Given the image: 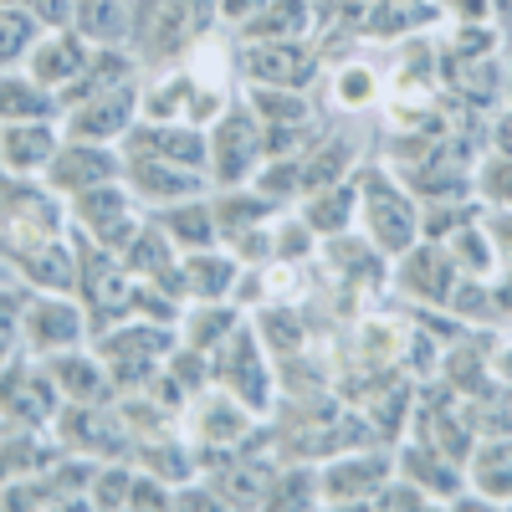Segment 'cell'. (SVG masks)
I'll return each instance as SVG.
<instances>
[{
    "label": "cell",
    "instance_id": "cell-50",
    "mask_svg": "<svg viewBox=\"0 0 512 512\" xmlns=\"http://www.w3.org/2000/svg\"><path fill=\"white\" fill-rule=\"evenodd\" d=\"M0 6H11V0H0Z\"/></svg>",
    "mask_w": 512,
    "mask_h": 512
},
{
    "label": "cell",
    "instance_id": "cell-9",
    "mask_svg": "<svg viewBox=\"0 0 512 512\" xmlns=\"http://www.w3.org/2000/svg\"><path fill=\"white\" fill-rule=\"evenodd\" d=\"M57 410V390L47 379H36L26 369L16 374H0V415H11V420H26V425H41V420H52Z\"/></svg>",
    "mask_w": 512,
    "mask_h": 512
},
{
    "label": "cell",
    "instance_id": "cell-28",
    "mask_svg": "<svg viewBox=\"0 0 512 512\" xmlns=\"http://www.w3.org/2000/svg\"><path fill=\"white\" fill-rule=\"evenodd\" d=\"M251 108L262 113L267 123H277V128H292V123L308 118V103L292 98V88H256L251 93Z\"/></svg>",
    "mask_w": 512,
    "mask_h": 512
},
{
    "label": "cell",
    "instance_id": "cell-32",
    "mask_svg": "<svg viewBox=\"0 0 512 512\" xmlns=\"http://www.w3.org/2000/svg\"><path fill=\"white\" fill-rule=\"evenodd\" d=\"M231 328H236V313H231V308H205V313H195V318H190V344H195V354L226 344Z\"/></svg>",
    "mask_w": 512,
    "mask_h": 512
},
{
    "label": "cell",
    "instance_id": "cell-10",
    "mask_svg": "<svg viewBox=\"0 0 512 512\" xmlns=\"http://www.w3.org/2000/svg\"><path fill=\"white\" fill-rule=\"evenodd\" d=\"M52 154H57V134L47 123H36V118H26V123H11L6 134H0V159H6L16 175H31V169H47L52 164Z\"/></svg>",
    "mask_w": 512,
    "mask_h": 512
},
{
    "label": "cell",
    "instance_id": "cell-11",
    "mask_svg": "<svg viewBox=\"0 0 512 512\" xmlns=\"http://www.w3.org/2000/svg\"><path fill=\"white\" fill-rule=\"evenodd\" d=\"M82 72H88V47H82L77 36H67V31H57L52 41H41L36 57H31V77L41 82V88H62V82H72Z\"/></svg>",
    "mask_w": 512,
    "mask_h": 512
},
{
    "label": "cell",
    "instance_id": "cell-41",
    "mask_svg": "<svg viewBox=\"0 0 512 512\" xmlns=\"http://www.w3.org/2000/svg\"><path fill=\"white\" fill-rule=\"evenodd\" d=\"M456 262H466V272H472V277H482L492 267V256L482 246V231H456Z\"/></svg>",
    "mask_w": 512,
    "mask_h": 512
},
{
    "label": "cell",
    "instance_id": "cell-45",
    "mask_svg": "<svg viewBox=\"0 0 512 512\" xmlns=\"http://www.w3.org/2000/svg\"><path fill=\"white\" fill-rule=\"evenodd\" d=\"M456 82H461L466 93H477V98H492V93H497V77H492V67H487V62H482V67H461V72H456Z\"/></svg>",
    "mask_w": 512,
    "mask_h": 512
},
{
    "label": "cell",
    "instance_id": "cell-15",
    "mask_svg": "<svg viewBox=\"0 0 512 512\" xmlns=\"http://www.w3.org/2000/svg\"><path fill=\"white\" fill-rule=\"evenodd\" d=\"M26 333H31L36 349H72L82 338V318L67 303H36L26 313Z\"/></svg>",
    "mask_w": 512,
    "mask_h": 512
},
{
    "label": "cell",
    "instance_id": "cell-43",
    "mask_svg": "<svg viewBox=\"0 0 512 512\" xmlns=\"http://www.w3.org/2000/svg\"><path fill=\"white\" fill-rule=\"evenodd\" d=\"M175 502V492H164L159 477H134V487H128V507H169Z\"/></svg>",
    "mask_w": 512,
    "mask_h": 512
},
{
    "label": "cell",
    "instance_id": "cell-42",
    "mask_svg": "<svg viewBox=\"0 0 512 512\" xmlns=\"http://www.w3.org/2000/svg\"><path fill=\"white\" fill-rule=\"evenodd\" d=\"M482 190H487L497 205L512 210V159H492V164L482 169Z\"/></svg>",
    "mask_w": 512,
    "mask_h": 512
},
{
    "label": "cell",
    "instance_id": "cell-34",
    "mask_svg": "<svg viewBox=\"0 0 512 512\" xmlns=\"http://www.w3.org/2000/svg\"><path fill=\"white\" fill-rule=\"evenodd\" d=\"M159 267H169V236L139 231L134 241H128V272H144V277H154Z\"/></svg>",
    "mask_w": 512,
    "mask_h": 512
},
{
    "label": "cell",
    "instance_id": "cell-1",
    "mask_svg": "<svg viewBox=\"0 0 512 512\" xmlns=\"http://www.w3.org/2000/svg\"><path fill=\"white\" fill-rule=\"evenodd\" d=\"M57 231H62V216H57V200L47 190H36L26 180L0 185V251L11 262H26L31 251L52 246Z\"/></svg>",
    "mask_w": 512,
    "mask_h": 512
},
{
    "label": "cell",
    "instance_id": "cell-12",
    "mask_svg": "<svg viewBox=\"0 0 512 512\" xmlns=\"http://www.w3.org/2000/svg\"><path fill=\"white\" fill-rule=\"evenodd\" d=\"M451 262L436 251V246H420V251H405V267H400V282L405 292L425 297V303H451Z\"/></svg>",
    "mask_w": 512,
    "mask_h": 512
},
{
    "label": "cell",
    "instance_id": "cell-44",
    "mask_svg": "<svg viewBox=\"0 0 512 512\" xmlns=\"http://www.w3.org/2000/svg\"><path fill=\"white\" fill-rule=\"evenodd\" d=\"M313 497H318V487H313V477H308V472H303V477L287 472V477L272 487V502H303V507H308Z\"/></svg>",
    "mask_w": 512,
    "mask_h": 512
},
{
    "label": "cell",
    "instance_id": "cell-51",
    "mask_svg": "<svg viewBox=\"0 0 512 512\" xmlns=\"http://www.w3.org/2000/svg\"><path fill=\"white\" fill-rule=\"evenodd\" d=\"M507 144H512V134H507Z\"/></svg>",
    "mask_w": 512,
    "mask_h": 512
},
{
    "label": "cell",
    "instance_id": "cell-18",
    "mask_svg": "<svg viewBox=\"0 0 512 512\" xmlns=\"http://www.w3.org/2000/svg\"><path fill=\"white\" fill-rule=\"evenodd\" d=\"M405 477H410L420 492H436V497H456V487H461L456 466H451L436 446H425V441L405 451Z\"/></svg>",
    "mask_w": 512,
    "mask_h": 512
},
{
    "label": "cell",
    "instance_id": "cell-40",
    "mask_svg": "<svg viewBox=\"0 0 512 512\" xmlns=\"http://www.w3.org/2000/svg\"><path fill=\"white\" fill-rule=\"evenodd\" d=\"M344 164H349V144H323L303 180H308V185H328L333 175H344Z\"/></svg>",
    "mask_w": 512,
    "mask_h": 512
},
{
    "label": "cell",
    "instance_id": "cell-22",
    "mask_svg": "<svg viewBox=\"0 0 512 512\" xmlns=\"http://www.w3.org/2000/svg\"><path fill=\"white\" fill-rule=\"evenodd\" d=\"M236 287V262L231 256H210L205 246L185 262V292H195V297H205V303H216L221 292H231Z\"/></svg>",
    "mask_w": 512,
    "mask_h": 512
},
{
    "label": "cell",
    "instance_id": "cell-46",
    "mask_svg": "<svg viewBox=\"0 0 512 512\" xmlns=\"http://www.w3.org/2000/svg\"><path fill=\"white\" fill-rule=\"evenodd\" d=\"M308 231H313L308 221H303V226H282V256H308V251H313Z\"/></svg>",
    "mask_w": 512,
    "mask_h": 512
},
{
    "label": "cell",
    "instance_id": "cell-37",
    "mask_svg": "<svg viewBox=\"0 0 512 512\" xmlns=\"http://www.w3.org/2000/svg\"><path fill=\"white\" fill-rule=\"evenodd\" d=\"M262 333H267V344L277 354H297V344H303V323H297L292 313H267L262 318Z\"/></svg>",
    "mask_w": 512,
    "mask_h": 512
},
{
    "label": "cell",
    "instance_id": "cell-48",
    "mask_svg": "<svg viewBox=\"0 0 512 512\" xmlns=\"http://www.w3.org/2000/svg\"><path fill=\"white\" fill-rule=\"evenodd\" d=\"M262 6H267V0H221V11H226L231 21H251Z\"/></svg>",
    "mask_w": 512,
    "mask_h": 512
},
{
    "label": "cell",
    "instance_id": "cell-47",
    "mask_svg": "<svg viewBox=\"0 0 512 512\" xmlns=\"http://www.w3.org/2000/svg\"><path fill=\"white\" fill-rule=\"evenodd\" d=\"M492 241H497V251L512 262V210H502V216L492 221Z\"/></svg>",
    "mask_w": 512,
    "mask_h": 512
},
{
    "label": "cell",
    "instance_id": "cell-13",
    "mask_svg": "<svg viewBox=\"0 0 512 512\" xmlns=\"http://www.w3.org/2000/svg\"><path fill=\"white\" fill-rule=\"evenodd\" d=\"M134 159H164V164H180V169H195L210 149L200 144V134L180 128V134H169V128H139L134 139Z\"/></svg>",
    "mask_w": 512,
    "mask_h": 512
},
{
    "label": "cell",
    "instance_id": "cell-23",
    "mask_svg": "<svg viewBox=\"0 0 512 512\" xmlns=\"http://www.w3.org/2000/svg\"><path fill=\"white\" fill-rule=\"evenodd\" d=\"M36 287H52V292H67L72 282H77V262H72V251L62 246V241H52V246H41V251H31L26 262H16Z\"/></svg>",
    "mask_w": 512,
    "mask_h": 512
},
{
    "label": "cell",
    "instance_id": "cell-35",
    "mask_svg": "<svg viewBox=\"0 0 512 512\" xmlns=\"http://www.w3.org/2000/svg\"><path fill=\"white\" fill-rule=\"evenodd\" d=\"M374 93H379V82H374L369 67H344V72H338V82H333V98L344 103V108H364Z\"/></svg>",
    "mask_w": 512,
    "mask_h": 512
},
{
    "label": "cell",
    "instance_id": "cell-5",
    "mask_svg": "<svg viewBox=\"0 0 512 512\" xmlns=\"http://www.w3.org/2000/svg\"><path fill=\"white\" fill-rule=\"evenodd\" d=\"M318 497L328 502H359V497H374L384 482H390V461L374 456V451H359V456H333L318 477Z\"/></svg>",
    "mask_w": 512,
    "mask_h": 512
},
{
    "label": "cell",
    "instance_id": "cell-29",
    "mask_svg": "<svg viewBox=\"0 0 512 512\" xmlns=\"http://www.w3.org/2000/svg\"><path fill=\"white\" fill-rule=\"evenodd\" d=\"M82 26L98 41H113L128 31V6L123 0H82Z\"/></svg>",
    "mask_w": 512,
    "mask_h": 512
},
{
    "label": "cell",
    "instance_id": "cell-2",
    "mask_svg": "<svg viewBox=\"0 0 512 512\" xmlns=\"http://www.w3.org/2000/svg\"><path fill=\"white\" fill-rule=\"evenodd\" d=\"M359 205H364V226H369L374 251H410V246H415L420 216H415V200H410L395 180L369 175Z\"/></svg>",
    "mask_w": 512,
    "mask_h": 512
},
{
    "label": "cell",
    "instance_id": "cell-33",
    "mask_svg": "<svg viewBox=\"0 0 512 512\" xmlns=\"http://www.w3.org/2000/svg\"><path fill=\"white\" fill-rule=\"evenodd\" d=\"M31 36H36V21L26 11H11V6H0V67H6L11 57H21L31 47Z\"/></svg>",
    "mask_w": 512,
    "mask_h": 512
},
{
    "label": "cell",
    "instance_id": "cell-39",
    "mask_svg": "<svg viewBox=\"0 0 512 512\" xmlns=\"http://www.w3.org/2000/svg\"><path fill=\"white\" fill-rule=\"evenodd\" d=\"M405 410H410V395L405 390H384V400H374V431L379 436H395Z\"/></svg>",
    "mask_w": 512,
    "mask_h": 512
},
{
    "label": "cell",
    "instance_id": "cell-49",
    "mask_svg": "<svg viewBox=\"0 0 512 512\" xmlns=\"http://www.w3.org/2000/svg\"><path fill=\"white\" fill-rule=\"evenodd\" d=\"M492 369H497V379H512V344H502V349H497Z\"/></svg>",
    "mask_w": 512,
    "mask_h": 512
},
{
    "label": "cell",
    "instance_id": "cell-4",
    "mask_svg": "<svg viewBox=\"0 0 512 512\" xmlns=\"http://www.w3.org/2000/svg\"><path fill=\"white\" fill-rule=\"evenodd\" d=\"M256 159H262V128H256V118L246 113H231L221 128H216V139H210V164H216V180L221 185H241Z\"/></svg>",
    "mask_w": 512,
    "mask_h": 512
},
{
    "label": "cell",
    "instance_id": "cell-17",
    "mask_svg": "<svg viewBox=\"0 0 512 512\" xmlns=\"http://www.w3.org/2000/svg\"><path fill=\"white\" fill-rule=\"evenodd\" d=\"M210 487H216L221 502H241V507H246V502H272L277 472H272L267 461H241V466H231V472L216 477Z\"/></svg>",
    "mask_w": 512,
    "mask_h": 512
},
{
    "label": "cell",
    "instance_id": "cell-19",
    "mask_svg": "<svg viewBox=\"0 0 512 512\" xmlns=\"http://www.w3.org/2000/svg\"><path fill=\"white\" fill-rule=\"evenodd\" d=\"M297 31H308V0H267V6L246 21L251 41H287Z\"/></svg>",
    "mask_w": 512,
    "mask_h": 512
},
{
    "label": "cell",
    "instance_id": "cell-27",
    "mask_svg": "<svg viewBox=\"0 0 512 512\" xmlns=\"http://www.w3.org/2000/svg\"><path fill=\"white\" fill-rule=\"evenodd\" d=\"M169 241H180V246H190V251H200V246H210L216 241V216H210L205 205H180V210H169Z\"/></svg>",
    "mask_w": 512,
    "mask_h": 512
},
{
    "label": "cell",
    "instance_id": "cell-14",
    "mask_svg": "<svg viewBox=\"0 0 512 512\" xmlns=\"http://www.w3.org/2000/svg\"><path fill=\"white\" fill-rule=\"evenodd\" d=\"M246 436V405L236 395H210L200 410H195V441H210V446H231Z\"/></svg>",
    "mask_w": 512,
    "mask_h": 512
},
{
    "label": "cell",
    "instance_id": "cell-20",
    "mask_svg": "<svg viewBox=\"0 0 512 512\" xmlns=\"http://www.w3.org/2000/svg\"><path fill=\"white\" fill-rule=\"evenodd\" d=\"M128 113H134V93L118 88V93H108V98L82 108L72 118V128H77L82 139H108V134H123V128H128Z\"/></svg>",
    "mask_w": 512,
    "mask_h": 512
},
{
    "label": "cell",
    "instance_id": "cell-38",
    "mask_svg": "<svg viewBox=\"0 0 512 512\" xmlns=\"http://www.w3.org/2000/svg\"><path fill=\"white\" fill-rule=\"evenodd\" d=\"M128 487H134V472L108 466V472L93 482V502H98V507H128Z\"/></svg>",
    "mask_w": 512,
    "mask_h": 512
},
{
    "label": "cell",
    "instance_id": "cell-24",
    "mask_svg": "<svg viewBox=\"0 0 512 512\" xmlns=\"http://www.w3.org/2000/svg\"><path fill=\"white\" fill-rule=\"evenodd\" d=\"M134 185L154 200H175V195H190L195 180L185 175V169L164 164V159H134Z\"/></svg>",
    "mask_w": 512,
    "mask_h": 512
},
{
    "label": "cell",
    "instance_id": "cell-8",
    "mask_svg": "<svg viewBox=\"0 0 512 512\" xmlns=\"http://www.w3.org/2000/svg\"><path fill=\"white\" fill-rule=\"evenodd\" d=\"M113 169H118V164H113V154L77 144V149H57V154H52L47 175H52V185H57V190L82 195V190H93V185H108V180H113Z\"/></svg>",
    "mask_w": 512,
    "mask_h": 512
},
{
    "label": "cell",
    "instance_id": "cell-30",
    "mask_svg": "<svg viewBox=\"0 0 512 512\" xmlns=\"http://www.w3.org/2000/svg\"><path fill=\"white\" fill-rule=\"evenodd\" d=\"M349 216H354V195H349V190H323V195L308 205V226H313V231H333V236H338Z\"/></svg>",
    "mask_w": 512,
    "mask_h": 512
},
{
    "label": "cell",
    "instance_id": "cell-26",
    "mask_svg": "<svg viewBox=\"0 0 512 512\" xmlns=\"http://www.w3.org/2000/svg\"><path fill=\"white\" fill-rule=\"evenodd\" d=\"M47 113V93H41V82L31 77V82H16V77H0V118H16V123H26V118H41Z\"/></svg>",
    "mask_w": 512,
    "mask_h": 512
},
{
    "label": "cell",
    "instance_id": "cell-36",
    "mask_svg": "<svg viewBox=\"0 0 512 512\" xmlns=\"http://www.w3.org/2000/svg\"><path fill=\"white\" fill-rule=\"evenodd\" d=\"M446 374H451V384H456V390H466V395H477L482 384H487V369H482L477 349H451V359H446Z\"/></svg>",
    "mask_w": 512,
    "mask_h": 512
},
{
    "label": "cell",
    "instance_id": "cell-25",
    "mask_svg": "<svg viewBox=\"0 0 512 512\" xmlns=\"http://www.w3.org/2000/svg\"><path fill=\"white\" fill-rule=\"evenodd\" d=\"M52 374H57V384H62V390H67L77 405H98L103 374H98L93 359H52Z\"/></svg>",
    "mask_w": 512,
    "mask_h": 512
},
{
    "label": "cell",
    "instance_id": "cell-6",
    "mask_svg": "<svg viewBox=\"0 0 512 512\" xmlns=\"http://www.w3.org/2000/svg\"><path fill=\"white\" fill-rule=\"evenodd\" d=\"M77 277H82V292H88V308L98 313V323H108V318L128 313V303H134V282H128V272L113 262V256H108L103 246H98L82 267H77Z\"/></svg>",
    "mask_w": 512,
    "mask_h": 512
},
{
    "label": "cell",
    "instance_id": "cell-21",
    "mask_svg": "<svg viewBox=\"0 0 512 512\" xmlns=\"http://www.w3.org/2000/svg\"><path fill=\"white\" fill-rule=\"evenodd\" d=\"M472 487L487 497V502H512V446L497 436L482 446L477 466H472Z\"/></svg>",
    "mask_w": 512,
    "mask_h": 512
},
{
    "label": "cell",
    "instance_id": "cell-7",
    "mask_svg": "<svg viewBox=\"0 0 512 512\" xmlns=\"http://www.w3.org/2000/svg\"><path fill=\"white\" fill-rule=\"evenodd\" d=\"M246 72H251V82H262V88H292L297 93L313 77V57L303 47H292V41H262V47H251Z\"/></svg>",
    "mask_w": 512,
    "mask_h": 512
},
{
    "label": "cell",
    "instance_id": "cell-16",
    "mask_svg": "<svg viewBox=\"0 0 512 512\" xmlns=\"http://www.w3.org/2000/svg\"><path fill=\"white\" fill-rule=\"evenodd\" d=\"M420 441L436 446L446 461H466L472 456V425H466L461 415H451L446 405H431L420 415Z\"/></svg>",
    "mask_w": 512,
    "mask_h": 512
},
{
    "label": "cell",
    "instance_id": "cell-3",
    "mask_svg": "<svg viewBox=\"0 0 512 512\" xmlns=\"http://www.w3.org/2000/svg\"><path fill=\"white\" fill-rule=\"evenodd\" d=\"M210 374H216L221 384H231L236 400H241L246 410H262L267 395H272L267 369H262V359H256V333H246L241 323L226 333V349H216V364H210Z\"/></svg>",
    "mask_w": 512,
    "mask_h": 512
},
{
    "label": "cell",
    "instance_id": "cell-31",
    "mask_svg": "<svg viewBox=\"0 0 512 512\" xmlns=\"http://www.w3.org/2000/svg\"><path fill=\"white\" fill-rule=\"evenodd\" d=\"M400 344H405V328L379 318V323H364V359L369 364H395L400 359Z\"/></svg>",
    "mask_w": 512,
    "mask_h": 512
}]
</instances>
